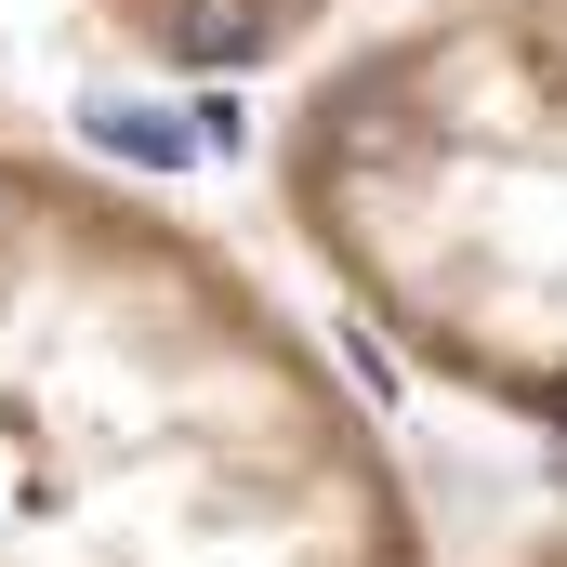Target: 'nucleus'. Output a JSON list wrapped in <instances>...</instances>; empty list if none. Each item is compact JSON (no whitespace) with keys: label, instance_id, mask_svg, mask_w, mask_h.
<instances>
[{"label":"nucleus","instance_id":"nucleus-1","mask_svg":"<svg viewBox=\"0 0 567 567\" xmlns=\"http://www.w3.org/2000/svg\"><path fill=\"white\" fill-rule=\"evenodd\" d=\"M0 567H449L343 357L212 225L0 133Z\"/></svg>","mask_w":567,"mask_h":567},{"label":"nucleus","instance_id":"nucleus-2","mask_svg":"<svg viewBox=\"0 0 567 567\" xmlns=\"http://www.w3.org/2000/svg\"><path fill=\"white\" fill-rule=\"evenodd\" d=\"M278 212L317 290L515 462L488 567H567V0H396L303 53Z\"/></svg>","mask_w":567,"mask_h":567}]
</instances>
